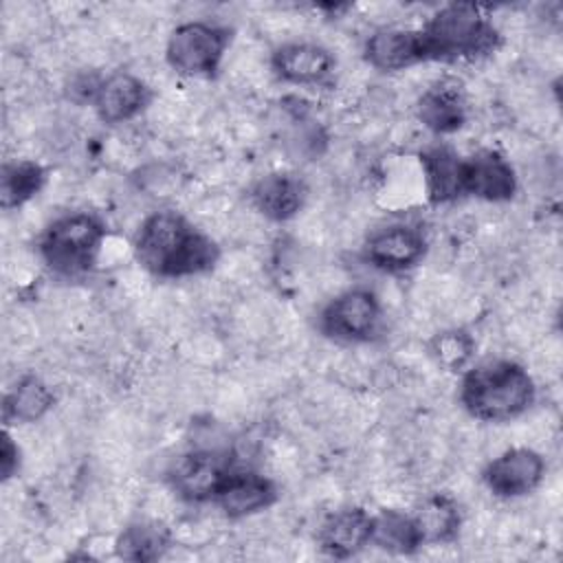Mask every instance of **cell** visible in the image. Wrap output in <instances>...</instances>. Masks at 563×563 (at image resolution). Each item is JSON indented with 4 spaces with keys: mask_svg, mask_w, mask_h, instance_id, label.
Wrapping results in <instances>:
<instances>
[{
    "mask_svg": "<svg viewBox=\"0 0 563 563\" xmlns=\"http://www.w3.org/2000/svg\"><path fill=\"white\" fill-rule=\"evenodd\" d=\"M424 194L431 205H446L462 196V154L451 145H429L418 154Z\"/></svg>",
    "mask_w": 563,
    "mask_h": 563,
    "instance_id": "obj_18",
    "label": "cell"
},
{
    "mask_svg": "<svg viewBox=\"0 0 563 563\" xmlns=\"http://www.w3.org/2000/svg\"><path fill=\"white\" fill-rule=\"evenodd\" d=\"M537 400L530 372L510 358H488L468 365L460 380V405L482 422H510Z\"/></svg>",
    "mask_w": 563,
    "mask_h": 563,
    "instance_id": "obj_2",
    "label": "cell"
},
{
    "mask_svg": "<svg viewBox=\"0 0 563 563\" xmlns=\"http://www.w3.org/2000/svg\"><path fill=\"white\" fill-rule=\"evenodd\" d=\"M233 31L211 20H189L172 29L165 44V59L172 70L185 77L211 79L218 75L231 46Z\"/></svg>",
    "mask_w": 563,
    "mask_h": 563,
    "instance_id": "obj_5",
    "label": "cell"
},
{
    "mask_svg": "<svg viewBox=\"0 0 563 563\" xmlns=\"http://www.w3.org/2000/svg\"><path fill=\"white\" fill-rule=\"evenodd\" d=\"M55 405V394L51 385L37 374L20 376L2 398V422L4 427L13 424H33L40 422Z\"/></svg>",
    "mask_w": 563,
    "mask_h": 563,
    "instance_id": "obj_19",
    "label": "cell"
},
{
    "mask_svg": "<svg viewBox=\"0 0 563 563\" xmlns=\"http://www.w3.org/2000/svg\"><path fill=\"white\" fill-rule=\"evenodd\" d=\"M279 499L277 484L253 468L235 466L222 488L218 490L213 504L229 519H244L268 510Z\"/></svg>",
    "mask_w": 563,
    "mask_h": 563,
    "instance_id": "obj_13",
    "label": "cell"
},
{
    "mask_svg": "<svg viewBox=\"0 0 563 563\" xmlns=\"http://www.w3.org/2000/svg\"><path fill=\"white\" fill-rule=\"evenodd\" d=\"M48 169L29 158L4 161L0 169V205L4 211L20 209L46 185Z\"/></svg>",
    "mask_w": 563,
    "mask_h": 563,
    "instance_id": "obj_23",
    "label": "cell"
},
{
    "mask_svg": "<svg viewBox=\"0 0 563 563\" xmlns=\"http://www.w3.org/2000/svg\"><path fill=\"white\" fill-rule=\"evenodd\" d=\"M235 457L222 449H189L172 460L167 468L169 488L187 504L213 501L231 471L235 468Z\"/></svg>",
    "mask_w": 563,
    "mask_h": 563,
    "instance_id": "obj_7",
    "label": "cell"
},
{
    "mask_svg": "<svg viewBox=\"0 0 563 563\" xmlns=\"http://www.w3.org/2000/svg\"><path fill=\"white\" fill-rule=\"evenodd\" d=\"M101 77L103 75H97V73H79V75H75L70 79V84H68V97L75 103H88L90 106Z\"/></svg>",
    "mask_w": 563,
    "mask_h": 563,
    "instance_id": "obj_26",
    "label": "cell"
},
{
    "mask_svg": "<svg viewBox=\"0 0 563 563\" xmlns=\"http://www.w3.org/2000/svg\"><path fill=\"white\" fill-rule=\"evenodd\" d=\"M545 477V460L530 446H510L482 471V482L499 499H519L534 493Z\"/></svg>",
    "mask_w": 563,
    "mask_h": 563,
    "instance_id": "obj_9",
    "label": "cell"
},
{
    "mask_svg": "<svg viewBox=\"0 0 563 563\" xmlns=\"http://www.w3.org/2000/svg\"><path fill=\"white\" fill-rule=\"evenodd\" d=\"M20 468H22V449L18 446V442L13 440L7 427L0 442V479L2 482L13 479L20 473Z\"/></svg>",
    "mask_w": 563,
    "mask_h": 563,
    "instance_id": "obj_25",
    "label": "cell"
},
{
    "mask_svg": "<svg viewBox=\"0 0 563 563\" xmlns=\"http://www.w3.org/2000/svg\"><path fill=\"white\" fill-rule=\"evenodd\" d=\"M383 321V306L374 290L354 286L332 297L319 312L317 328L323 336L339 343L372 341Z\"/></svg>",
    "mask_w": 563,
    "mask_h": 563,
    "instance_id": "obj_6",
    "label": "cell"
},
{
    "mask_svg": "<svg viewBox=\"0 0 563 563\" xmlns=\"http://www.w3.org/2000/svg\"><path fill=\"white\" fill-rule=\"evenodd\" d=\"M429 251L424 233L405 222L385 224L369 233L363 244V260L380 273H407L422 264Z\"/></svg>",
    "mask_w": 563,
    "mask_h": 563,
    "instance_id": "obj_8",
    "label": "cell"
},
{
    "mask_svg": "<svg viewBox=\"0 0 563 563\" xmlns=\"http://www.w3.org/2000/svg\"><path fill=\"white\" fill-rule=\"evenodd\" d=\"M475 336L464 328H446L435 332L429 343V356L444 372H464L475 356Z\"/></svg>",
    "mask_w": 563,
    "mask_h": 563,
    "instance_id": "obj_24",
    "label": "cell"
},
{
    "mask_svg": "<svg viewBox=\"0 0 563 563\" xmlns=\"http://www.w3.org/2000/svg\"><path fill=\"white\" fill-rule=\"evenodd\" d=\"M416 117L429 132L438 136L462 130L468 117L462 81L455 77H440L429 84L416 101Z\"/></svg>",
    "mask_w": 563,
    "mask_h": 563,
    "instance_id": "obj_14",
    "label": "cell"
},
{
    "mask_svg": "<svg viewBox=\"0 0 563 563\" xmlns=\"http://www.w3.org/2000/svg\"><path fill=\"white\" fill-rule=\"evenodd\" d=\"M424 62H477L501 46V33L475 2H449L435 9L418 29Z\"/></svg>",
    "mask_w": 563,
    "mask_h": 563,
    "instance_id": "obj_3",
    "label": "cell"
},
{
    "mask_svg": "<svg viewBox=\"0 0 563 563\" xmlns=\"http://www.w3.org/2000/svg\"><path fill=\"white\" fill-rule=\"evenodd\" d=\"M424 545L451 543L457 539L462 528V508L449 493L427 495L411 512Z\"/></svg>",
    "mask_w": 563,
    "mask_h": 563,
    "instance_id": "obj_22",
    "label": "cell"
},
{
    "mask_svg": "<svg viewBox=\"0 0 563 563\" xmlns=\"http://www.w3.org/2000/svg\"><path fill=\"white\" fill-rule=\"evenodd\" d=\"M108 229L90 211H70L51 220L37 238L44 266L64 279H79L99 264Z\"/></svg>",
    "mask_w": 563,
    "mask_h": 563,
    "instance_id": "obj_4",
    "label": "cell"
},
{
    "mask_svg": "<svg viewBox=\"0 0 563 563\" xmlns=\"http://www.w3.org/2000/svg\"><path fill=\"white\" fill-rule=\"evenodd\" d=\"M336 59L330 48L308 40H290L273 48L271 68L277 79L292 86H319L334 73Z\"/></svg>",
    "mask_w": 563,
    "mask_h": 563,
    "instance_id": "obj_12",
    "label": "cell"
},
{
    "mask_svg": "<svg viewBox=\"0 0 563 563\" xmlns=\"http://www.w3.org/2000/svg\"><path fill=\"white\" fill-rule=\"evenodd\" d=\"M369 545L387 554L411 556L424 548V541L411 512L398 508H380L372 515Z\"/></svg>",
    "mask_w": 563,
    "mask_h": 563,
    "instance_id": "obj_20",
    "label": "cell"
},
{
    "mask_svg": "<svg viewBox=\"0 0 563 563\" xmlns=\"http://www.w3.org/2000/svg\"><path fill=\"white\" fill-rule=\"evenodd\" d=\"M517 187V172L499 150L482 147L462 156V196L486 202H508L515 198Z\"/></svg>",
    "mask_w": 563,
    "mask_h": 563,
    "instance_id": "obj_10",
    "label": "cell"
},
{
    "mask_svg": "<svg viewBox=\"0 0 563 563\" xmlns=\"http://www.w3.org/2000/svg\"><path fill=\"white\" fill-rule=\"evenodd\" d=\"M249 200L266 220L288 222L303 209L308 200V185L295 172H268L251 185Z\"/></svg>",
    "mask_w": 563,
    "mask_h": 563,
    "instance_id": "obj_15",
    "label": "cell"
},
{
    "mask_svg": "<svg viewBox=\"0 0 563 563\" xmlns=\"http://www.w3.org/2000/svg\"><path fill=\"white\" fill-rule=\"evenodd\" d=\"M152 88L130 70H112L101 77L92 110L101 123L119 125L136 119L152 103Z\"/></svg>",
    "mask_w": 563,
    "mask_h": 563,
    "instance_id": "obj_11",
    "label": "cell"
},
{
    "mask_svg": "<svg viewBox=\"0 0 563 563\" xmlns=\"http://www.w3.org/2000/svg\"><path fill=\"white\" fill-rule=\"evenodd\" d=\"M132 251L136 264L158 279H185L205 275L220 260L218 242L198 229L187 216L161 209L139 224Z\"/></svg>",
    "mask_w": 563,
    "mask_h": 563,
    "instance_id": "obj_1",
    "label": "cell"
},
{
    "mask_svg": "<svg viewBox=\"0 0 563 563\" xmlns=\"http://www.w3.org/2000/svg\"><path fill=\"white\" fill-rule=\"evenodd\" d=\"M172 548V532L165 523L154 519H136L128 523L114 539V554L123 561L152 563Z\"/></svg>",
    "mask_w": 563,
    "mask_h": 563,
    "instance_id": "obj_21",
    "label": "cell"
},
{
    "mask_svg": "<svg viewBox=\"0 0 563 563\" xmlns=\"http://www.w3.org/2000/svg\"><path fill=\"white\" fill-rule=\"evenodd\" d=\"M365 62L380 73H400L424 64L418 29L383 26L376 29L363 44Z\"/></svg>",
    "mask_w": 563,
    "mask_h": 563,
    "instance_id": "obj_17",
    "label": "cell"
},
{
    "mask_svg": "<svg viewBox=\"0 0 563 563\" xmlns=\"http://www.w3.org/2000/svg\"><path fill=\"white\" fill-rule=\"evenodd\" d=\"M372 512L347 506L330 512L317 528V545L325 556L352 559L369 545Z\"/></svg>",
    "mask_w": 563,
    "mask_h": 563,
    "instance_id": "obj_16",
    "label": "cell"
}]
</instances>
